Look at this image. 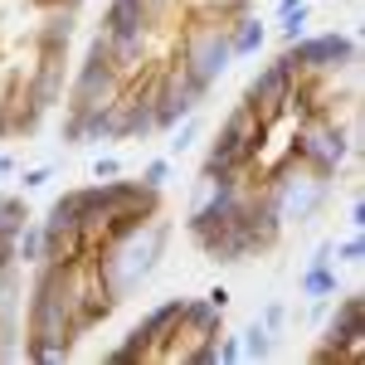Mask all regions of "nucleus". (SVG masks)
Wrapping results in <instances>:
<instances>
[{"mask_svg":"<svg viewBox=\"0 0 365 365\" xmlns=\"http://www.w3.org/2000/svg\"><path fill=\"white\" fill-rule=\"evenodd\" d=\"M166 244H170V220L151 215V220H141V225L127 229V234H113V239L88 244V268H93L98 287L122 307L127 297H137L141 287L156 278V268H161V258H166Z\"/></svg>","mask_w":365,"mask_h":365,"instance_id":"1","label":"nucleus"},{"mask_svg":"<svg viewBox=\"0 0 365 365\" xmlns=\"http://www.w3.org/2000/svg\"><path fill=\"white\" fill-rule=\"evenodd\" d=\"M268 122L234 103L220 122V132L205 146V161H200V180H220V175H258V156H263V141H268Z\"/></svg>","mask_w":365,"mask_h":365,"instance_id":"2","label":"nucleus"},{"mask_svg":"<svg viewBox=\"0 0 365 365\" xmlns=\"http://www.w3.org/2000/svg\"><path fill=\"white\" fill-rule=\"evenodd\" d=\"M258 185H263V195H268V205L278 210V220L287 229H307L327 205H331V185L336 180H327V175H317V170H307L297 156H282L278 166L258 170Z\"/></svg>","mask_w":365,"mask_h":365,"instance_id":"3","label":"nucleus"},{"mask_svg":"<svg viewBox=\"0 0 365 365\" xmlns=\"http://www.w3.org/2000/svg\"><path fill=\"white\" fill-rule=\"evenodd\" d=\"M287 156H297L307 170L317 175H327V180H336L346 161L356 156V141H351V127L331 113H317V117H302L297 127H292V141H287Z\"/></svg>","mask_w":365,"mask_h":365,"instance_id":"4","label":"nucleus"},{"mask_svg":"<svg viewBox=\"0 0 365 365\" xmlns=\"http://www.w3.org/2000/svg\"><path fill=\"white\" fill-rule=\"evenodd\" d=\"M282 54L292 58L297 78H317V83H331L341 73H356L361 63V34H346V29H317L302 34L297 44H287Z\"/></svg>","mask_w":365,"mask_h":365,"instance_id":"5","label":"nucleus"},{"mask_svg":"<svg viewBox=\"0 0 365 365\" xmlns=\"http://www.w3.org/2000/svg\"><path fill=\"white\" fill-rule=\"evenodd\" d=\"M175 63H180V68H185L195 83H205L210 93H215V83L225 78L229 63H234V54H229V29H225V20H210V15H185Z\"/></svg>","mask_w":365,"mask_h":365,"instance_id":"6","label":"nucleus"},{"mask_svg":"<svg viewBox=\"0 0 365 365\" xmlns=\"http://www.w3.org/2000/svg\"><path fill=\"white\" fill-rule=\"evenodd\" d=\"M365 356V292H336L331 312L322 322V346L312 351L317 365H341V361H361Z\"/></svg>","mask_w":365,"mask_h":365,"instance_id":"7","label":"nucleus"},{"mask_svg":"<svg viewBox=\"0 0 365 365\" xmlns=\"http://www.w3.org/2000/svg\"><path fill=\"white\" fill-rule=\"evenodd\" d=\"M127 88V78L117 73V63L108 58L103 34L88 39L83 58L68 68V93H63V108H88V103H113L117 93Z\"/></svg>","mask_w":365,"mask_h":365,"instance_id":"8","label":"nucleus"},{"mask_svg":"<svg viewBox=\"0 0 365 365\" xmlns=\"http://www.w3.org/2000/svg\"><path fill=\"white\" fill-rule=\"evenodd\" d=\"M292 88H297V68H292V58H287V54H278L273 63H263V68L249 78V88H244L239 103L253 108V113L273 127L278 117H287V98H292Z\"/></svg>","mask_w":365,"mask_h":365,"instance_id":"9","label":"nucleus"},{"mask_svg":"<svg viewBox=\"0 0 365 365\" xmlns=\"http://www.w3.org/2000/svg\"><path fill=\"white\" fill-rule=\"evenodd\" d=\"M68 68H73L68 49H34V63L20 78V93L39 113H54V108H63V93H68Z\"/></svg>","mask_w":365,"mask_h":365,"instance_id":"10","label":"nucleus"},{"mask_svg":"<svg viewBox=\"0 0 365 365\" xmlns=\"http://www.w3.org/2000/svg\"><path fill=\"white\" fill-rule=\"evenodd\" d=\"M39 20L29 29V44L34 49H68L73 34H78V20H83V0H34Z\"/></svg>","mask_w":365,"mask_h":365,"instance_id":"11","label":"nucleus"},{"mask_svg":"<svg viewBox=\"0 0 365 365\" xmlns=\"http://www.w3.org/2000/svg\"><path fill=\"white\" fill-rule=\"evenodd\" d=\"M239 220H244V229H249V239H253V253H273L282 244V234H287V225L278 220V210L268 205V195H263V185H258V180H253L249 195H244Z\"/></svg>","mask_w":365,"mask_h":365,"instance_id":"12","label":"nucleus"},{"mask_svg":"<svg viewBox=\"0 0 365 365\" xmlns=\"http://www.w3.org/2000/svg\"><path fill=\"white\" fill-rule=\"evenodd\" d=\"M297 292L302 297H336L341 292V268H336V258H331V239H322L307 253V263L297 273Z\"/></svg>","mask_w":365,"mask_h":365,"instance_id":"13","label":"nucleus"},{"mask_svg":"<svg viewBox=\"0 0 365 365\" xmlns=\"http://www.w3.org/2000/svg\"><path fill=\"white\" fill-rule=\"evenodd\" d=\"M180 302L185 297H166V302H156V307L141 312V331L151 341V356H170V346H175V331H180Z\"/></svg>","mask_w":365,"mask_h":365,"instance_id":"14","label":"nucleus"},{"mask_svg":"<svg viewBox=\"0 0 365 365\" xmlns=\"http://www.w3.org/2000/svg\"><path fill=\"white\" fill-rule=\"evenodd\" d=\"M225 29H229V54H234V63H239V58H258L263 44H268V20H258L253 10L225 20Z\"/></svg>","mask_w":365,"mask_h":365,"instance_id":"15","label":"nucleus"},{"mask_svg":"<svg viewBox=\"0 0 365 365\" xmlns=\"http://www.w3.org/2000/svg\"><path fill=\"white\" fill-rule=\"evenodd\" d=\"M215 331H225V312L215 307L210 297H185L180 302V331L175 336L205 341V336H215Z\"/></svg>","mask_w":365,"mask_h":365,"instance_id":"16","label":"nucleus"},{"mask_svg":"<svg viewBox=\"0 0 365 365\" xmlns=\"http://www.w3.org/2000/svg\"><path fill=\"white\" fill-rule=\"evenodd\" d=\"M20 312H25V268L5 263L0 268V322H20Z\"/></svg>","mask_w":365,"mask_h":365,"instance_id":"17","label":"nucleus"},{"mask_svg":"<svg viewBox=\"0 0 365 365\" xmlns=\"http://www.w3.org/2000/svg\"><path fill=\"white\" fill-rule=\"evenodd\" d=\"M15 263H20L25 273L34 268V263H44V229H39V220H34V215H29L25 229L15 234Z\"/></svg>","mask_w":365,"mask_h":365,"instance_id":"18","label":"nucleus"},{"mask_svg":"<svg viewBox=\"0 0 365 365\" xmlns=\"http://www.w3.org/2000/svg\"><path fill=\"white\" fill-rule=\"evenodd\" d=\"M103 361H108V365H137V361H156V356H151V341H146V331H141V327H132V331L117 341Z\"/></svg>","mask_w":365,"mask_h":365,"instance_id":"19","label":"nucleus"},{"mask_svg":"<svg viewBox=\"0 0 365 365\" xmlns=\"http://www.w3.org/2000/svg\"><path fill=\"white\" fill-rule=\"evenodd\" d=\"M273 331H268V327H263V322H258V317H253L249 327H244V331H239V346H244V361H268V356H273Z\"/></svg>","mask_w":365,"mask_h":365,"instance_id":"20","label":"nucleus"},{"mask_svg":"<svg viewBox=\"0 0 365 365\" xmlns=\"http://www.w3.org/2000/svg\"><path fill=\"white\" fill-rule=\"evenodd\" d=\"M180 10L185 15H210V20H234V15L253 10V0H180Z\"/></svg>","mask_w":365,"mask_h":365,"instance_id":"21","label":"nucleus"},{"mask_svg":"<svg viewBox=\"0 0 365 365\" xmlns=\"http://www.w3.org/2000/svg\"><path fill=\"white\" fill-rule=\"evenodd\" d=\"M166 137H170L166 141V156H170V161H180L185 151H195V141H200V113H190L185 122H175Z\"/></svg>","mask_w":365,"mask_h":365,"instance_id":"22","label":"nucleus"},{"mask_svg":"<svg viewBox=\"0 0 365 365\" xmlns=\"http://www.w3.org/2000/svg\"><path fill=\"white\" fill-rule=\"evenodd\" d=\"M336 268H365V229H351L346 239H331Z\"/></svg>","mask_w":365,"mask_h":365,"instance_id":"23","label":"nucleus"},{"mask_svg":"<svg viewBox=\"0 0 365 365\" xmlns=\"http://www.w3.org/2000/svg\"><path fill=\"white\" fill-rule=\"evenodd\" d=\"M307 29H312V5H307V0H302V5H292L287 15H278V39H282V49H287V44H297Z\"/></svg>","mask_w":365,"mask_h":365,"instance_id":"24","label":"nucleus"},{"mask_svg":"<svg viewBox=\"0 0 365 365\" xmlns=\"http://www.w3.org/2000/svg\"><path fill=\"white\" fill-rule=\"evenodd\" d=\"M137 180H141V185H151V190H166L170 180H175V161H170V156H151V161L141 166Z\"/></svg>","mask_w":365,"mask_h":365,"instance_id":"25","label":"nucleus"},{"mask_svg":"<svg viewBox=\"0 0 365 365\" xmlns=\"http://www.w3.org/2000/svg\"><path fill=\"white\" fill-rule=\"evenodd\" d=\"M25 356V327L20 322H0V365Z\"/></svg>","mask_w":365,"mask_h":365,"instance_id":"26","label":"nucleus"},{"mask_svg":"<svg viewBox=\"0 0 365 365\" xmlns=\"http://www.w3.org/2000/svg\"><path fill=\"white\" fill-rule=\"evenodd\" d=\"M258 322H263L273 336H282V331H287V302H282V297H268V302L258 307Z\"/></svg>","mask_w":365,"mask_h":365,"instance_id":"27","label":"nucleus"},{"mask_svg":"<svg viewBox=\"0 0 365 365\" xmlns=\"http://www.w3.org/2000/svg\"><path fill=\"white\" fill-rule=\"evenodd\" d=\"M239 361H244L239 331H220V336H215V365H239Z\"/></svg>","mask_w":365,"mask_h":365,"instance_id":"28","label":"nucleus"},{"mask_svg":"<svg viewBox=\"0 0 365 365\" xmlns=\"http://www.w3.org/2000/svg\"><path fill=\"white\" fill-rule=\"evenodd\" d=\"M54 180V166H29L20 170V195H34V190H44Z\"/></svg>","mask_w":365,"mask_h":365,"instance_id":"29","label":"nucleus"},{"mask_svg":"<svg viewBox=\"0 0 365 365\" xmlns=\"http://www.w3.org/2000/svg\"><path fill=\"white\" fill-rule=\"evenodd\" d=\"M73 356V346H34V351H25V361H34V365H63Z\"/></svg>","mask_w":365,"mask_h":365,"instance_id":"30","label":"nucleus"},{"mask_svg":"<svg viewBox=\"0 0 365 365\" xmlns=\"http://www.w3.org/2000/svg\"><path fill=\"white\" fill-rule=\"evenodd\" d=\"M132 5H141V10L151 15V25H156V29H161L170 15H175V5H170V0H132Z\"/></svg>","mask_w":365,"mask_h":365,"instance_id":"31","label":"nucleus"},{"mask_svg":"<svg viewBox=\"0 0 365 365\" xmlns=\"http://www.w3.org/2000/svg\"><path fill=\"white\" fill-rule=\"evenodd\" d=\"M113 175H122V161H117L113 151L93 156V180H113Z\"/></svg>","mask_w":365,"mask_h":365,"instance_id":"32","label":"nucleus"},{"mask_svg":"<svg viewBox=\"0 0 365 365\" xmlns=\"http://www.w3.org/2000/svg\"><path fill=\"white\" fill-rule=\"evenodd\" d=\"M331 312V297H307V327H322Z\"/></svg>","mask_w":365,"mask_h":365,"instance_id":"33","label":"nucleus"},{"mask_svg":"<svg viewBox=\"0 0 365 365\" xmlns=\"http://www.w3.org/2000/svg\"><path fill=\"white\" fill-rule=\"evenodd\" d=\"M346 225H351V229H365V195H361V190H356V195H351V205H346Z\"/></svg>","mask_w":365,"mask_h":365,"instance_id":"34","label":"nucleus"},{"mask_svg":"<svg viewBox=\"0 0 365 365\" xmlns=\"http://www.w3.org/2000/svg\"><path fill=\"white\" fill-rule=\"evenodd\" d=\"M205 297H210V302H215V307H220V312H229V302H234V292H229L225 282H215V287H210Z\"/></svg>","mask_w":365,"mask_h":365,"instance_id":"35","label":"nucleus"},{"mask_svg":"<svg viewBox=\"0 0 365 365\" xmlns=\"http://www.w3.org/2000/svg\"><path fill=\"white\" fill-rule=\"evenodd\" d=\"M15 170H20V161H15V156H10V151H0V180H10V175H15Z\"/></svg>","mask_w":365,"mask_h":365,"instance_id":"36","label":"nucleus"},{"mask_svg":"<svg viewBox=\"0 0 365 365\" xmlns=\"http://www.w3.org/2000/svg\"><path fill=\"white\" fill-rule=\"evenodd\" d=\"M292 5H302V0H278V5H273V15H287Z\"/></svg>","mask_w":365,"mask_h":365,"instance_id":"37","label":"nucleus"},{"mask_svg":"<svg viewBox=\"0 0 365 365\" xmlns=\"http://www.w3.org/2000/svg\"><path fill=\"white\" fill-rule=\"evenodd\" d=\"M346 5H361V0H346Z\"/></svg>","mask_w":365,"mask_h":365,"instance_id":"38","label":"nucleus"},{"mask_svg":"<svg viewBox=\"0 0 365 365\" xmlns=\"http://www.w3.org/2000/svg\"><path fill=\"white\" fill-rule=\"evenodd\" d=\"M170 5H175V10H180V0H170Z\"/></svg>","mask_w":365,"mask_h":365,"instance_id":"39","label":"nucleus"}]
</instances>
